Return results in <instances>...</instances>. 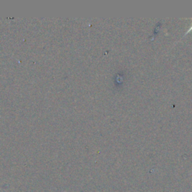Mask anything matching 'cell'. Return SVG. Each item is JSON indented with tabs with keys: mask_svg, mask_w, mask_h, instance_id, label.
<instances>
[{
	"mask_svg": "<svg viewBox=\"0 0 192 192\" xmlns=\"http://www.w3.org/2000/svg\"><path fill=\"white\" fill-rule=\"evenodd\" d=\"M191 30H192V26H191V27L189 28V29H188V31H187L186 32H185V35H186V34H188V32H190L191 31Z\"/></svg>",
	"mask_w": 192,
	"mask_h": 192,
	"instance_id": "1",
	"label": "cell"
}]
</instances>
